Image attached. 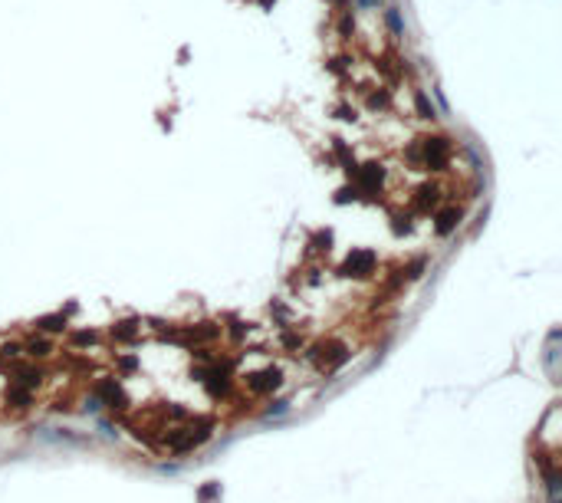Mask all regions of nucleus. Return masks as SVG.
Segmentation results:
<instances>
[{"label":"nucleus","mask_w":562,"mask_h":503,"mask_svg":"<svg viewBox=\"0 0 562 503\" xmlns=\"http://www.w3.org/2000/svg\"><path fill=\"white\" fill-rule=\"evenodd\" d=\"M372 270H375V254L372 250H352L342 263L345 277H368Z\"/></svg>","instance_id":"nucleus-1"},{"label":"nucleus","mask_w":562,"mask_h":503,"mask_svg":"<svg viewBox=\"0 0 562 503\" xmlns=\"http://www.w3.org/2000/svg\"><path fill=\"white\" fill-rule=\"evenodd\" d=\"M312 359L326 369V372H333V369H339V365L349 359V352H345V346L342 342H329V346H319L316 352H310Z\"/></svg>","instance_id":"nucleus-2"},{"label":"nucleus","mask_w":562,"mask_h":503,"mask_svg":"<svg viewBox=\"0 0 562 503\" xmlns=\"http://www.w3.org/2000/svg\"><path fill=\"white\" fill-rule=\"evenodd\" d=\"M247 385H250V392H273L280 385V369H264V372L247 375Z\"/></svg>","instance_id":"nucleus-3"},{"label":"nucleus","mask_w":562,"mask_h":503,"mask_svg":"<svg viewBox=\"0 0 562 503\" xmlns=\"http://www.w3.org/2000/svg\"><path fill=\"white\" fill-rule=\"evenodd\" d=\"M96 395L105 398L112 408H115V401H126V398H122V388H119V382H112V378H102V382L96 385Z\"/></svg>","instance_id":"nucleus-4"},{"label":"nucleus","mask_w":562,"mask_h":503,"mask_svg":"<svg viewBox=\"0 0 562 503\" xmlns=\"http://www.w3.org/2000/svg\"><path fill=\"white\" fill-rule=\"evenodd\" d=\"M112 336L119 342H132L138 336V323L135 319H126V323H119V326H112Z\"/></svg>","instance_id":"nucleus-5"},{"label":"nucleus","mask_w":562,"mask_h":503,"mask_svg":"<svg viewBox=\"0 0 562 503\" xmlns=\"http://www.w3.org/2000/svg\"><path fill=\"white\" fill-rule=\"evenodd\" d=\"M30 398L33 395H30V388L26 385H10L7 388V401H13L17 408H26V405H30Z\"/></svg>","instance_id":"nucleus-6"},{"label":"nucleus","mask_w":562,"mask_h":503,"mask_svg":"<svg viewBox=\"0 0 562 503\" xmlns=\"http://www.w3.org/2000/svg\"><path fill=\"white\" fill-rule=\"evenodd\" d=\"M457 221H460V211H457V208L444 211L441 217H437V234H450V231L457 227Z\"/></svg>","instance_id":"nucleus-7"},{"label":"nucleus","mask_w":562,"mask_h":503,"mask_svg":"<svg viewBox=\"0 0 562 503\" xmlns=\"http://www.w3.org/2000/svg\"><path fill=\"white\" fill-rule=\"evenodd\" d=\"M40 329H50V332H56V329H63L66 326V316L63 313H53V316H43L40 323H36Z\"/></svg>","instance_id":"nucleus-8"},{"label":"nucleus","mask_w":562,"mask_h":503,"mask_svg":"<svg viewBox=\"0 0 562 503\" xmlns=\"http://www.w3.org/2000/svg\"><path fill=\"white\" fill-rule=\"evenodd\" d=\"M26 352H30V355H46V352H50V342H43V339H33V342H30V346H26Z\"/></svg>","instance_id":"nucleus-9"},{"label":"nucleus","mask_w":562,"mask_h":503,"mask_svg":"<svg viewBox=\"0 0 562 503\" xmlns=\"http://www.w3.org/2000/svg\"><path fill=\"white\" fill-rule=\"evenodd\" d=\"M73 342H76V346H92V342H96V332H76Z\"/></svg>","instance_id":"nucleus-10"},{"label":"nucleus","mask_w":562,"mask_h":503,"mask_svg":"<svg viewBox=\"0 0 562 503\" xmlns=\"http://www.w3.org/2000/svg\"><path fill=\"white\" fill-rule=\"evenodd\" d=\"M218 490H220V487H218V483H214V487H204V490H201V500H211V497H218Z\"/></svg>","instance_id":"nucleus-11"},{"label":"nucleus","mask_w":562,"mask_h":503,"mask_svg":"<svg viewBox=\"0 0 562 503\" xmlns=\"http://www.w3.org/2000/svg\"><path fill=\"white\" fill-rule=\"evenodd\" d=\"M283 346H289V349H296V346H299V336H283Z\"/></svg>","instance_id":"nucleus-12"}]
</instances>
